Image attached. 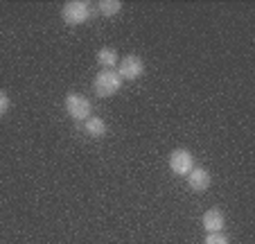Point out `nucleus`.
Masks as SVG:
<instances>
[{
    "mask_svg": "<svg viewBox=\"0 0 255 244\" xmlns=\"http://www.w3.org/2000/svg\"><path fill=\"white\" fill-rule=\"evenodd\" d=\"M91 16H93V9H91V5H88L86 0H70V2H66V5L61 7L63 23L72 25V27L88 23Z\"/></svg>",
    "mask_w": 255,
    "mask_h": 244,
    "instance_id": "1",
    "label": "nucleus"
},
{
    "mask_svg": "<svg viewBox=\"0 0 255 244\" xmlns=\"http://www.w3.org/2000/svg\"><path fill=\"white\" fill-rule=\"evenodd\" d=\"M122 88V79L118 70H100L93 81V91L97 97H113Z\"/></svg>",
    "mask_w": 255,
    "mask_h": 244,
    "instance_id": "2",
    "label": "nucleus"
},
{
    "mask_svg": "<svg viewBox=\"0 0 255 244\" xmlns=\"http://www.w3.org/2000/svg\"><path fill=\"white\" fill-rule=\"evenodd\" d=\"M66 113L72 120H82L86 122L93 115V104L86 95H79V93H68L66 95Z\"/></svg>",
    "mask_w": 255,
    "mask_h": 244,
    "instance_id": "3",
    "label": "nucleus"
},
{
    "mask_svg": "<svg viewBox=\"0 0 255 244\" xmlns=\"http://www.w3.org/2000/svg\"><path fill=\"white\" fill-rule=\"evenodd\" d=\"M142 72H144V63H142V59L135 57V54H127V57L118 63V75H120L122 81H133V79H138V77H142Z\"/></svg>",
    "mask_w": 255,
    "mask_h": 244,
    "instance_id": "4",
    "label": "nucleus"
},
{
    "mask_svg": "<svg viewBox=\"0 0 255 244\" xmlns=\"http://www.w3.org/2000/svg\"><path fill=\"white\" fill-rule=\"evenodd\" d=\"M192 168H194V156L188 149H174V152L169 154V170H172L176 177H188Z\"/></svg>",
    "mask_w": 255,
    "mask_h": 244,
    "instance_id": "5",
    "label": "nucleus"
},
{
    "mask_svg": "<svg viewBox=\"0 0 255 244\" xmlns=\"http://www.w3.org/2000/svg\"><path fill=\"white\" fill-rule=\"evenodd\" d=\"M185 179H188L190 190H194V192H206L208 188H210V181H212L210 172H208L206 168H192Z\"/></svg>",
    "mask_w": 255,
    "mask_h": 244,
    "instance_id": "6",
    "label": "nucleus"
},
{
    "mask_svg": "<svg viewBox=\"0 0 255 244\" xmlns=\"http://www.w3.org/2000/svg\"><path fill=\"white\" fill-rule=\"evenodd\" d=\"M201 224H203V229H206L208 233H222L224 224H226V217H224V213L219 211V208H212V211L203 213Z\"/></svg>",
    "mask_w": 255,
    "mask_h": 244,
    "instance_id": "7",
    "label": "nucleus"
},
{
    "mask_svg": "<svg viewBox=\"0 0 255 244\" xmlns=\"http://www.w3.org/2000/svg\"><path fill=\"white\" fill-rule=\"evenodd\" d=\"M97 63L102 66V70H116V66L120 63V57L113 48H102L97 50Z\"/></svg>",
    "mask_w": 255,
    "mask_h": 244,
    "instance_id": "8",
    "label": "nucleus"
},
{
    "mask_svg": "<svg viewBox=\"0 0 255 244\" xmlns=\"http://www.w3.org/2000/svg\"><path fill=\"white\" fill-rule=\"evenodd\" d=\"M84 129H86V134L93 136V138H102V136H106L109 127H106V122L102 118H95V115H91V118L84 122Z\"/></svg>",
    "mask_w": 255,
    "mask_h": 244,
    "instance_id": "9",
    "label": "nucleus"
},
{
    "mask_svg": "<svg viewBox=\"0 0 255 244\" xmlns=\"http://www.w3.org/2000/svg\"><path fill=\"white\" fill-rule=\"evenodd\" d=\"M97 9H100L102 16H116V14H120L122 2L120 0H100V2H97Z\"/></svg>",
    "mask_w": 255,
    "mask_h": 244,
    "instance_id": "10",
    "label": "nucleus"
},
{
    "mask_svg": "<svg viewBox=\"0 0 255 244\" xmlns=\"http://www.w3.org/2000/svg\"><path fill=\"white\" fill-rule=\"evenodd\" d=\"M203 244H228V238L224 233H208Z\"/></svg>",
    "mask_w": 255,
    "mask_h": 244,
    "instance_id": "11",
    "label": "nucleus"
},
{
    "mask_svg": "<svg viewBox=\"0 0 255 244\" xmlns=\"http://www.w3.org/2000/svg\"><path fill=\"white\" fill-rule=\"evenodd\" d=\"M7 109H9V97H7V93L0 91V115H5Z\"/></svg>",
    "mask_w": 255,
    "mask_h": 244,
    "instance_id": "12",
    "label": "nucleus"
}]
</instances>
